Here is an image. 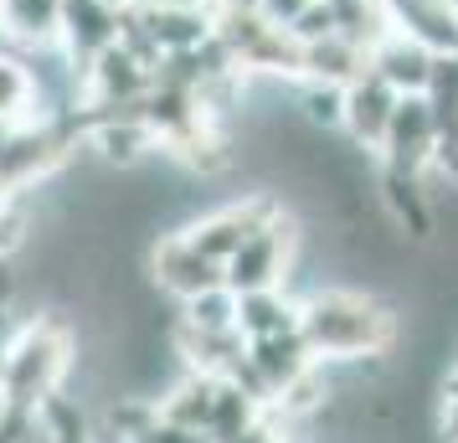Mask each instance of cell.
<instances>
[{"instance_id":"cell-13","label":"cell","mask_w":458,"mask_h":443,"mask_svg":"<svg viewBox=\"0 0 458 443\" xmlns=\"http://www.w3.org/2000/svg\"><path fill=\"white\" fill-rule=\"evenodd\" d=\"M0 119L5 124H26V119H42V88L37 72L26 63V52L0 42Z\"/></svg>"},{"instance_id":"cell-3","label":"cell","mask_w":458,"mask_h":443,"mask_svg":"<svg viewBox=\"0 0 458 443\" xmlns=\"http://www.w3.org/2000/svg\"><path fill=\"white\" fill-rule=\"evenodd\" d=\"M293 248H299V233H293V217L278 211L263 233H252L237 253L227 258V289L232 294H258V289H289L293 274Z\"/></svg>"},{"instance_id":"cell-12","label":"cell","mask_w":458,"mask_h":443,"mask_svg":"<svg viewBox=\"0 0 458 443\" xmlns=\"http://www.w3.org/2000/svg\"><path fill=\"white\" fill-rule=\"evenodd\" d=\"M237 330L248 340H268V336H284V330H299V294L293 289L237 294Z\"/></svg>"},{"instance_id":"cell-2","label":"cell","mask_w":458,"mask_h":443,"mask_svg":"<svg viewBox=\"0 0 458 443\" xmlns=\"http://www.w3.org/2000/svg\"><path fill=\"white\" fill-rule=\"evenodd\" d=\"M78 371V330L67 315H31L16 325V336L5 340V366H0V407L31 413L47 397L67 392V381Z\"/></svg>"},{"instance_id":"cell-4","label":"cell","mask_w":458,"mask_h":443,"mask_svg":"<svg viewBox=\"0 0 458 443\" xmlns=\"http://www.w3.org/2000/svg\"><path fill=\"white\" fill-rule=\"evenodd\" d=\"M145 278H149V289H160V294L175 299V304H191V299H201L207 289H222V284H227L222 263H211V258L191 243L186 227L149 243Z\"/></svg>"},{"instance_id":"cell-5","label":"cell","mask_w":458,"mask_h":443,"mask_svg":"<svg viewBox=\"0 0 458 443\" xmlns=\"http://www.w3.org/2000/svg\"><path fill=\"white\" fill-rule=\"evenodd\" d=\"M437 108L428 93H402L392 114V129H386V145H381V166L402 170V175H428L437 160Z\"/></svg>"},{"instance_id":"cell-11","label":"cell","mask_w":458,"mask_h":443,"mask_svg":"<svg viewBox=\"0 0 458 443\" xmlns=\"http://www.w3.org/2000/svg\"><path fill=\"white\" fill-rule=\"evenodd\" d=\"M222 387H227V377L181 371V377L170 381V392L160 397V413H165V418H175V422H186V428H201V433H211L216 407H222Z\"/></svg>"},{"instance_id":"cell-6","label":"cell","mask_w":458,"mask_h":443,"mask_svg":"<svg viewBox=\"0 0 458 443\" xmlns=\"http://www.w3.org/2000/svg\"><path fill=\"white\" fill-rule=\"evenodd\" d=\"M278 211H284V207H278V196H268V191H252V196H242V201H227V207L196 217L186 233H191V243H196L211 263H222V268H227V258L237 253L252 233H263Z\"/></svg>"},{"instance_id":"cell-10","label":"cell","mask_w":458,"mask_h":443,"mask_svg":"<svg viewBox=\"0 0 458 443\" xmlns=\"http://www.w3.org/2000/svg\"><path fill=\"white\" fill-rule=\"evenodd\" d=\"M0 42L42 52L63 42V0H0Z\"/></svg>"},{"instance_id":"cell-9","label":"cell","mask_w":458,"mask_h":443,"mask_svg":"<svg viewBox=\"0 0 458 443\" xmlns=\"http://www.w3.org/2000/svg\"><path fill=\"white\" fill-rule=\"evenodd\" d=\"M371 72L386 78L396 93H428L437 72V52L402 37V31H381V42L371 47Z\"/></svg>"},{"instance_id":"cell-17","label":"cell","mask_w":458,"mask_h":443,"mask_svg":"<svg viewBox=\"0 0 458 443\" xmlns=\"http://www.w3.org/2000/svg\"><path fill=\"white\" fill-rule=\"evenodd\" d=\"M11 129H16V124H5V119H0V149H5V140H11Z\"/></svg>"},{"instance_id":"cell-16","label":"cell","mask_w":458,"mask_h":443,"mask_svg":"<svg viewBox=\"0 0 458 443\" xmlns=\"http://www.w3.org/2000/svg\"><path fill=\"white\" fill-rule=\"evenodd\" d=\"M314 5H319V0H263L258 11H263V16H268L273 26H289V31H293V26L304 21Z\"/></svg>"},{"instance_id":"cell-14","label":"cell","mask_w":458,"mask_h":443,"mask_svg":"<svg viewBox=\"0 0 458 443\" xmlns=\"http://www.w3.org/2000/svg\"><path fill=\"white\" fill-rule=\"evenodd\" d=\"M181 325H201V330H227V325H237V294H232L227 284L222 289H207L201 299H191V304H181Z\"/></svg>"},{"instance_id":"cell-15","label":"cell","mask_w":458,"mask_h":443,"mask_svg":"<svg viewBox=\"0 0 458 443\" xmlns=\"http://www.w3.org/2000/svg\"><path fill=\"white\" fill-rule=\"evenodd\" d=\"M134 443H211V433H201V428H186V422L165 418V413H155V422H149V428H145Z\"/></svg>"},{"instance_id":"cell-1","label":"cell","mask_w":458,"mask_h":443,"mask_svg":"<svg viewBox=\"0 0 458 443\" xmlns=\"http://www.w3.org/2000/svg\"><path fill=\"white\" fill-rule=\"evenodd\" d=\"M299 330H304L319 366L392 356L396 336H402L392 310L360 289H310L299 299Z\"/></svg>"},{"instance_id":"cell-8","label":"cell","mask_w":458,"mask_h":443,"mask_svg":"<svg viewBox=\"0 0 458 443\" xmlns=\"http://www.w3.org/2000/svg\"><path fill=\"white\" fill-rule=\"evenodd\" d=\"M119 37H124V0H63V47L83 67Z\"/></svg>"},{"instance_id":"cell-7","label":"cell","mask_w":458,"mask_h":443,"mask_svg":"<svg viewBox=\"0 0 458 443\" xmlns=\"http://www.w3.org/2000/svg\"><path fill=\"white\" fill-rule=\"evenodd\" d=\"M396 98H402V93H396L386 78H376L371 67H366L355 83H345V119H340V129H345L360 149L381 155L386 129H392V114H396Z\"/></svg>"}]
</instances>
